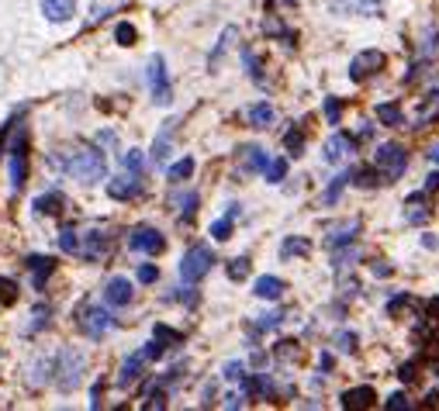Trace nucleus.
<instances>
[{"label": "nucleus", "instance_id": "54", "mask_svg": "<svg viewBox=\"0 0 439 411\" xmlns=\"http://www.w3.org/2000/svg\"><path fill=\"white\" fill-rule=\"evenodd\" d=\"M374 277H391V266L388 263H374Z\"/></svg>", "mask_w": 439, "mask_h": 411}, {"label": "nucleus", "instance_id": "35", "mask_svg": "<svg viewBox=\"0 0 439 411\" xmlns=\"http://www.w3.org/2000/svg\"><path fill=\"white\" fill-rule=\"evenodd\" d=\"M229 277H232V280H246V277H249V259L246 256L229 259Z\"/></svg>", "mask_w": 439, "mask_h": 411}, {"label": "nucleus", "instance_id": "39", "mask_svg": "<svg viewBox=\"0 0 439 411\" xmlns=\"http://www.w3.org/2000/svg\"><path fill=\"white\" fill-rule=\"evenodd\" d=\"M153 339L156 342H163V346H173V342H180V332H173V329H166V325H156Z\"/></svg>", "mask_w": 439, "mask_h": 411}, {"label": "nucleus", "instance_id": "32", "mask_svg": "<svg viewBox=\"0 0 439 411\" xmlns=\"http://www.w3.org/2000/svg\"><path fill=\"white\" fill-rule=\"evenodd\" d=\"M284 146H287V153L301 155V153H305V131H301V128L287 131V135H284Z\"/></svg>", "mask_w": 439, "mask_h": 411}, {"label": "nucleus", "instance_id": "17", "mask_svg": "<svg viewBox=\"0 0 439 411\" xmlns=\"http://www.w3.org/2000/svg\"><path fill=\"white\" fill-rule=\"evenodd\" d=\"M73 0H42V14L49 18V21H70L73 18Z\"/></svg>", "mask_w": 439, "mask_h": 411}, {"label": "nucleus", "instance_id": "44", "mask_svg": "<svg viewBox=\"0 0 439 411\" xmlns=\"http://www.w3.org/2000/svg\"><path fill=\"white\" fill-rule=\"evenodd\" d=\"M42 325H49V308H45V305H38V308H35V322L28 325V332H38Z\"/></svg>", "mask_w": 439, "mask_h": 411}, {"label": "nucleus", "instance_id": "30", "mask_svg": "<svg viewBox=\"0 0 439 411\" xmlns=\"http://www.w3.org/2000/svg\"><path fill=\"white\" fill-rule=\"evenodd\" d=\"M190 173H194V159H187V155H183L180 163H173V166H170V173H166V177H170L173 183H180V180H187Z\"/></svg>", "mask_w": 439, "mask_h": 411}, {"label": "nucleus", "instance_id": "42", "mask_svg": "<svg viewBox=\"0 0 439 411\" xmlns=\"http://www.w3.org/2000/svg\"><path fill=\"white\" fill-rule=\"evenodd\" d=\"M336 346L342 349V353H357V332H336Z\"/></svg>", "mask_w": 439, "mask_h": 411}, {"label": "nucleus", "instance_id": "4", "mask_svg": "<svg viewBox=\"0 0 439 411\" xmlns=\"http://www.w3.org/2000/svg\"><path fill=\"white\" fill-rule=\"evenodd\" d=\"M211 263H215V256H211V249H207V246H190V249L183 253L180 277L187 283H197L207 270H211Z\"/></svg>", "mask_w": 439, "mask_h": 411}, {"label": "nucleus", "instance_id": "25", "mask_svg": "<svg viewBox=\"0 0 439 411\" xmlns=\"http://www.w3.org/2000/svg\"><path fill=\"white\" fill-rule=\"evenodd\" d=\"M249 125H253V128H270V125H273V107H270V104L249 107Z\"/></svg>", "mask_w": 439, "mask_h": 411}, {"label": "nucleus", "instance_id": "34", "mask_svg": "<svg viewBox=\"0 0 439 411\" xmlns=\"http://www.w3.org/2000/svg\"><path fill=\"white\" fill-rule=\"evenodd\" d=\"M357 231H360V221H353L349 229L336 231V235H332V239H329L325 246H329V249H336V246H342V242H353V239H357Z\"/></svg>", "mask_w": 439, "mask_h": 411}, {"label": "nucleus", "instance_id": "2", "mask_svg": "<svg viewBox=\"0 0 439 411\" xmlns=\"http://www.w3.org/2000/svg\"><path fill=\"white\" fill-rule=\"evenodd\" d=\"M83 370H87L83 353H80V349H63V353H59V363H55V384H59V390L70 394V390L83 380Z\"/></svg>", "mask_w": 439, "mask_h": 411}, {"label": "nucleus", "instance_id": "29", "mask_svg": "<svg viewBox=\"0 0 439 411\" xmlns=\"http://www.w3.org/2000/svg\"><path fill=\"white\" fill-rule=\"evenodd\" d=\"M235 38H239V28H225V31H222V38H218V49L211 52V62H218V59H222V55H225V52H229V45H232Z\"/></svg>", "mask_w": 439, "mask_h": 411}, {"label": "nucleus", "instance_id": "15", "mask_svg": "<svg viewBox=\"0 0 439 411\" xmlns=\"http://www.w3.org/2000/svg\"><path fill=\"white\" fill-rule=\"evenodd\" d=\"M25 180H28L25 142H18V146H14V155H11V183H14V190H18V187H25Z\"/></svg>", "mask_w": 439, "mask_h": 411}, {"label": "nucleus", "instance_id": "20", "mask_svg": "<svg viewBox=\"0 0 439 411\" xmlns=\"http://www.w3.org/2000/svg\"><path fill=\"white\" fill-rule=\"evenodd\" d=\"M28 270H31V277H35V287H45L49 273L55 270V263H52L49 256H31L28 259Z\"/></svg>", "mask_w": 439, "mask_h": 411}, {"label": "nucleus", "instance_id": "31", "mask_svg": "<svg viewBox=\"0 0 439 411\" xmlns=\"http://www.w3.org/2000/svg\"><path fill=\"white\" fill-rule=\"evenodd\" d=\"M121 166L131 170V173H142V170H146V159H142L139 149H129V153H121Z\"/></svg>", "mask_w": 439, "mask_h": 411}, {"label": "nucleus", "instance_id": "37", "mask_svg": "<svg viewBox=\"0 0 439 411\" xmlns=\"http://www.w3.org/2000/svg\"><path fill=\"white\" fill-rule=\"evenodd\" d=\"M211 235H215L218 242H225V239H232V214H229V218H218V221L211 225Z\"/></svg>", "mask_w": 439, "mask_h": 411}, {"label": "nucleus", "instance_id": "24", "mask_svg": "<svg viewBox=\"0 0 439 411\" xmlns=\"http://www.w3.org/2000/svg\"><path fill=\"white\" fill-rule=\"evenodd\" d=\"M63 204H66V197L52 190V194H42V197L35 201V211H38V214H59V211H63Z\"/></svg>", "mask_w": 439, "mask_h": 411}, {"label": "nucleus", "instance_id": "46", "mask_svg": "<svg viewBox=\"0 0 439 411\" xmlns=\"http://www.w3.org/2000/svg\"><path fill=\"white\" fill-rule=\"evenodd\" d=\"M281 322H284V311H270V314L259 318V329H277Z\"/></svg>", "mask_w": 439, "mask_h": 411}, {"label": "nucleus", "instance_id": "5", "mask_svg": "<svg viewBox=\"0 0 439 411\" xmlns=\"http://www.w3.org/2000/svg\"><path fill=\"white\" fill-rule=\"evenodd\" d=\"M381 70H384V52L367 49V52H360V55H353V62H349V80L363 83L367 77H374V73H381Z\"/></svg>", "mask_w": 439, "mask_h": 411}, {"label": "nucleus", "instance_id": "1", "mask_svg": "<svg viewBox=\"0 0 439 411\" xmlns=\"http://www.w3.org/2000/svg\"><path fill=\"white\" fill-rule=\"evenodd\" d=\"M66 170H70V177L80 183H97L107 177V166H104V155L97 149H77V153L70 155V163H66Z\"/></svg>", "mask_w": 439, "mask_h": 411}, {"label": "nucleus", "instance_id": "33", "mask_svg": "<svg viewBox=\"0 0 439 411\" xmlns=\"http://www.w3.org/2000/svg\"><path fill=\"white\" fill-rule=\"evenodd\" d=\"M59 249L63 253H80V235L73 229H63L59 231Z\"/></svg>", "mask_w": 439, "mask_h": 411}, {"label": "nucleus", "instance_id": "9", "mask_svg": "<svg viewBox=\"0 0 439 411\" xmlns=\"http://www.w3.org/2000/svg\"><path fill=\"white\" fill-rule=\"evenodd\" d=\"M329 7L336 14H367V18L381 14V0H329Z\"/></svg>", "mask_w": 439, "mask_h": 411}, {"label": "nucleus", "instance_id": "11", "mask_svg": "<svg viewBox=\"0 0 439 411\" xmlns=\"http://www.w3.org/2000/svg\"><path fill=\"white\" fill-rule=\"evenodd\" d=\"M104 297H107L111 308H125L131 301V283L125 280V277H111L107 287H104Z\"/></svg>", "mask_w": 439, "mask_h": 411}, {"label": "nucleus", "instance_id": "52", "mask_svg": "<svg viewBox=\"0 0 439 411\" xmlns=\"http://www.w3.org/2000/svg\"><path fill=\"white\" fill-rule=\"evenodd\" d=\"M163 349H166V346H163V342H149V349H146V360H159V356H163Z\"/></svg>", "mask_w": 439, "mask_h": 411}, {"label": "nucleus", "instance_id": "27", "mask_svg": "<svg viewBox=\"0 0 439 411\" xmlns=\"http://www.w3.org/2000/svg\"><path fill=\"white\" fill-rule=\"evenodd\" d=\"M311 253V242L308 239H287L284 246H281V256L291 259V256H308Z\"/></svg>", "mask_w": 439, "mask_h": 411}, {"label": "nucleus", "instance_id": "10", "mask_svg": "<svg viewBox=\"0 0 439 411\" xmlns=\"http://www.w3.org/2000/svg\"><path fill=\"white\" fill-rule=\"evenodd\" d=\"M107 194H111L114 201H131V197H139V194H142L139 173H135V177H114V180L107 183Z\"/></svg>", "mask_w": 439, "mask_h": 411}, {"label": "nucleus", "instance_id": "23", "mask_svg": "<svg viewBox=\"0 0 439 411\" xmlns=\"http://www.w3.org/2000/svg\"><path fill=\"white\" fill-rule=\"evenodd\" d=\"M405 221H408V225H426V221H429V207H422V194H412L408 211H405Z\"/></svg>", "mask_w": 439, "mask_h": 411}, {"label": "nucleus", "instance_id": "41", "mask_svg": "<svg viewBox=\"0 0 439 411\" xmlns=\"http://www.w3.org/2000/svg\"><path fill=\"white\" fill-rule=\"evenodd\" d=\"M277 360H298V342H291V339H284V342H277Z\"/></svg>", "mask_w": 439, "mask_h": 411}, {"label": "nucleus", "instance_id": "6", "mask_svg": "<svg viewBox=\"0 0 439 411\" xmlns=\"http://www.w3.org/2000/svg\"><path fill=\"white\" fill-rule=\"evenodd\" d=\"M149 87H153V101L156 104H170L173 101V90L166 83V66H163V55L149 59Z\"/></svg>", "mask_w": 439, "mask_h": 411}, {"label": "nucleus", "instance_id": "28", "mask_svg": "<svg viewBox=\"0 0 439 411\" xmlns=\"http://www.w3.org/2000/svg\"><path fill=\"white\" fill-rule=\"evenodd\" d=\"M263 173H266V180L270 183H281L287 177V159H266Z\"/></svg>", "mask_w": 439, "mask_h": 411}, {"label": "nucleus", "instance_id": "51", "mask_svg": "<svg viewBox=\"0 0 439 411\" xmlns=\"http://www.w3.org/2000/svg\"><path fill=\"white\" fill-rule=\"evenodd\" d=\"M398 377H401V380H405V384H412L415 377H418V373H415V363H405V366H401V370H398Z\"/></svg>", "mask_w": 439, "mask_h": 411}, {"label": "nucleus", "instance_id": "13", "mask_svg": "<svg viewBox=\"0 0 439 411\" xmlns=\"http://www.w3.org/2000/svg\"><path fill=\"white\" fill-rule=\"evenodd\" d=\"M374 401H377V394L370 387H353V390L342 394V408L346 411H363V408H370Z\"/></svg>", "mask_w": 439, "mask_h": 411}, {"label": "nucleus", "instance_id": "36", "mask_svg": "<svg viewBox=\"0 0 439 411\" xmlns=\"http://www.w3.org/2000/svg\"><path fill=\"white\" fill-rule=\"evenodd\" d=\"M18 301V283L11 277H0V305H14Z\"/></svg>", "mask_w": 439, "mask_h": 411}, {"label": "nucleus", "instance_id": "47", "mask_svg": "<svg viewBox=\"0 0 439 411\" xmlns=\"http://www.w3.org/2000/svg\"><path fill=\"white\" fill-rule=\"evenodd\" d=\"M242 377H246L242 363H225V380H242Z\"/></svg>", "mask_w": 439, "mask_h": 411}, {"label": "nucleus", "instance_id": "45", "mask_svg": "<svg viewBox=\"0 0 439 411\" xmlns=\"http://www.w3.org/2000/svg\"><path fill=\"white\" fill-rule=\"evenodd\" d=\"M325 118H329L332 125H339V118H342V104H339L336 97H329V101H325Z\"/></svg>", "mask_w": 439, "mask_h": 411}, {"label": "nucleus", "instance_id": "8", "mask_svg": "<svg viewBox=\"0 0 439 411\" xmlns=\"http://www.w3.org/2000/svg\"><path fill=\"white\" fill-rule=\"evenodd\" d=\"M80 329L90 335V339H104L107 329H111V314H107L104 308H83V314H80Z\"/></svg>", "mask_w": 439, "mask_h": 411}, {"label": "nucleus", "instance_id": "43", "mask_svg": "<svg viewBox=\"0 0 439 411\" xmlns=\"http://www.w3.org/2000/svg\"><path fill=\"white\" fill-rule=\"evenodd\" d=\"M114 38H118V45H135V28H131V25H118V28H114Z\"/></svg>", "mask_w": 439, "mask_h": 411}, {"label": "nucleus", "instance_id": "12", "mask_svg": "<svg viewBox=\"0 0 439 411\" xmlns=\"http://www.w3.org/2000/svg\"><path fill=\"white\" fill-rule=\"evenodd\" d=\"M353 149H357V142H353L349 135H332V138L325 142V159H329V163H342L346 155H353Z\"/></svg>", "mask_w": 439, "mask_h": 411}, {"label": "nucleus", "instance_id": "19", "mask_svg": "<svg viewBox=\"0 0 439 411\" xmlns=\"http://www.w3.org/2000/svg\"><path fill=\"white\" fill-rule=\"evenodd\" d=\"M415 121H418V128H422V125H429V121H439V90H433V94H426V97H422Z\"/></svg>", "mask_w": 439, "mask_h": 411}, {"label": "nucleus", "instance_id": "38", "mask_svg": "<svg viewBox=\"0 0 439 411\" xmlns=\"http://www.w3.org/2000/svg\"><path fill=\"white\" fill-rule=\"evenodd\" d=\"M349 180L363 187V190H370L374 183H377V170H357V173H349Z\"/></svg>", "mask_w": 439, "mask_h": 411}, {"label": "nucleus", "instance_id": "18", "mask_svg": "<svg viewBox=\"0 0 439 411\" xmlns=\"http://www.w3.org/2000/svg\"><path fill=\"white\" fill-rule=\"evenodd\" d=\"M142 366H146V353H135V356H129V360L121 363V377H118V384L131 387L139 377H142Z\"/></svg>", "mask_w": 439, "mask_h": 411}, {"label": "nucleus", "instance_id": "21", "mask_svg": "<svg viewBox=\"0 0 439 411\" xmlns=\"http://www.w3.org/2000/svg\"><path fill=\"white\" fill-rule=\"evenodd\" d=\"M377 121L388 125V128H401L405 125V114L398 104H377Z\"/></svg>", "mask_w": 439, "mask_h": 411}, {"label": "nucleus", "instance_id": "26", "mask_svg": "<svg viewBox=\"0 0 439 411\" xmlns=\"http://www.w3.org/2000/svg\"><path fill=\"white\" fill-rule=\"evenodd\" d=\"M173 125H177V121H166L163 135L156 138V146H153V159H156V163H166V155H170V135H173Z\"/></svg>", "mask_w": 439, "mask_h": 411}, {"label": "nucleus", "instance_id": "3", "mask_svg": "<svg viewBox=\"0 0 439 411\" xmlns=\"http://www.w3.org/2000/svg\"><path fill=\"white\" fill-rule=\"evenodd\" d=\"M405 166H408V155H405V149H401L398 142H384V146L374 153V170H377V177H384V180H398V177L405 173Z\"/></svg>", "mask_w": 439, "mask_h": 411}, {"label": "nucleus", "instance_id": "7", "mask_svg": "<svg viewBox=\"0 0 439 411\" xmlns=\"http://www.w3.org/2000/svg\"><path fill=\"white\" fill-rule=\"evenodd\" d=\"M129 246L135 253H149V256H159L163 249H166V239L159 235L156 229H135L129 239Z\"/></svg>", "mask_w": 439, "mask_h": 411}, {"label": "nucleus", "instance_id": "16", "mask_svg": "<svg viewBox=\"0 0 439 411\" xmlns=\"http://www.w3.org/2000/svg\"><path fill=\"white\" fill-rule=\"evenodd\" d=\"M263 166H266V153H263L259 146L239 149V170H242V173H253V170H263Z\"/></svg>", "mask_w": 439, "mask_h": 411}, {"label": "nucleus", "instance_id": "40", "mask_svg": "<svg viewBox=\"0 0 439 411\" xmlns=\"http://www.w3.org/2000/svg\"><path fill=\"white\" fill-rule=\"evenodd\" d=\"M346 183H349V173H346V177H336V180L329 183V190H325V197H322V201H325V204H336V201H339V190H342Z\"/></svg>", "mask_w": 439, "mask_h": 411}, {"label": "nucleus", "instance_id": "53", "mask_svg": "<svg viewBox=\"0 0 439 411\" xmlns=\"http://www.w3.org/2000/svg\"><path fill=\"white\" fill-rule=\"evenodd\" d=\"M149 408H166V394H163V390H153V394H149Z\"/></svg>", "mask_w": 439, "mask_h": 411}, {"label": "nucleus", "instance_id": "56", "mask_svg": "<svg viewBox=\"0 0 439 411\" xmlns=\"http://www.w3.org/2000/svg\"><path fill=\"white\" fill-rule=\"evenodd\" d=\"M429 155H433V159H436V163H439V146H436V149H433V153H429Z\"/></svg>", "mask_w": 439, "mask_h": 411}, {"label": "nucleus", "instance_id": "55", "mask_svg": "<svg viewBox=\"0 0 439 411\" xmlns=\"http://www.w3.org/2000/svg\"><path fill=\"white\" fill-rule=\"evenodd\" d=\"M426 190H439V173H429V177H426Z\"/></svg>", "mask_w": 439, "mask_h": 411}, {"label": "nucleus", "instance_id": "22", "mask_svg": "<svg viewBox=\"0 0 439 411\" xmlns=\"http://www.w3.org/2000/svg\"><path fill=\"white\" fill-rule=\"evenodd\" d=\"M101 253H104V235H101V231H87V235H83V242H80V256L97 259Z\"/></svg>", "mask_w": 439, "mask_h": 411}, {"label": "nucleus", "instance_id": "49", "mask_svg": "<svg viewBox=\"0 0 439 411\" xmlns=\"http://www.w3.org/2000/svg\"><path fill=\"white\" fill-rule=\"evenodd\" d=\"M156 277H159V270H156L153 263H142V266H139V280L142 283H153Z\"/></svg>", "mask_w": 439, "mask_h": 411}, {"label": "nucleus", "instance_id": "50", "mask_svg": "<svg viewBox=\"0 0 439 411\" xmlns=\"http://www.w3.org/2000/svg\"><path fill=\"white\" fill-rule=\"evenodd\" d=\"M408 411V398H405V394H391L388 398V411Z\"/></svg>", "mask_w": 439, "mask_h": 411}, {"label": "nucleus", "instance_id": "48", "mask_svg": "<svg viewBox=\"0 0 439 411\" xmlns=\"http://www.w3.org/2000/svg\"><path fill=\"white\" fill-rule=\"evenodd\" d=\"M194 211H197V194H187V201H183L180 218H183V221H190V218H194Z\"/></svg>", "mask_w": 439, "mask_h": 411}, {"label": "nucleus", "instance_id": "14", "mask_svg": "<svg viewBox=\"0 0 439 411\" xmlns=\"http://www.w3.org/2000/svg\"><path fill=\"white\" fill-rule=\"evenodd\" d=\"M284 280L281 277H259L256 287H253V294H256L259 301H281L284 297Z\"/></svg>", "mask_w": 439, "mask_h": 411}]
</instances>
